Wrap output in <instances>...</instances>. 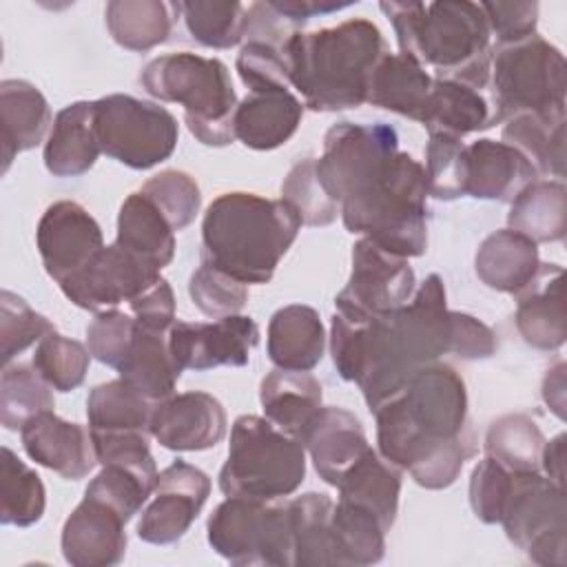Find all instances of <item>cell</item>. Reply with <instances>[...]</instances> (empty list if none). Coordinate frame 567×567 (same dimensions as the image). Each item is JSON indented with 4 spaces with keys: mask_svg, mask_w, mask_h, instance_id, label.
<instances>
[{
    "mask_svg": "<svg viewBox=\"0 0 567 567\" xmlns=\"http://www.w3.org/2000/svg\"><path fill=\"white\" fill-rule=\"evenodd\" d=\"M317 175L339 204L348 233L401 257L427 248V177L421 162L399 151L390 124H332L323 135Z\"/></svg>",
    "mask_w": 567,
    "mask_h": 567,
    "instance_id": "cell-1",
    "label": "cell"
},
{
    "mask_svg": "<svg viewBox=\"0 0 567 567\" xmlns=\"http://www.w3.org/2000/svg\"><path fill=\"white\" fill-rule=\"evenodd\" d=\"M454 310L447 308L443 279L432 272L401 308L374 317L350 319L339 312L330 321V354L343 381L361 388L374 412L403 390L410 377L452 354Z\"/></svg>",
    "mask_w": 567,
    "mask_h": 567,
    "instance_id": "cell-2",
    "label": "cell"
},
{
    "mask_svg": "<svg viewBox=\"0 0 567 567\" xmlns=\"http://www.w3.org/2000/svg\"><path fill=\"white\" fill-rule=\"evenodd\" d=\"M372 414L379 454L425 489L450 487L476 452L467 388L450 363L423 365Z\"/></svg>",
    "mask_w": 567,
    "mask_h": 567,
    "instance_id": "cell-3",
    "label": "cell"
},
{
    "mask_svg": "<svg viewBox=\"0 0 567 567\" xmlns=\"http://www.w3.org/2000/svg\"><path fill=\"white\" fill-rule=\"evenodd\" d=\"M388 53L379 27L352 18L319 31H297L281 47L288 82L310 111H346L365 104L374 66Z\"/></svg>",
    "mask_w": 567,
    "mask_h": 567,
    "instance_id": "cell-4",
    "label": "cell"
},
{
    "mask_svg": "<svg viewBox=\"0 0 567 567\" xmlns=\"http://www.w3.org/2000/svg\"><path fill=\"white\" fill-rule=\"evenodd\" d=\"M390 18L399 53L414 58L434 78L461 82L476 91L489 86V27L476 2H381Z\"/></svg>",
    "mask_w": 567,
    "mask_h": 567,
    "instance_id": "cell-5",
    "label": "cell"
},
{
    "mask_svg": "<svg viewBox=\"0 0 567 567\" xmlns=\"http://www.w3.org/2000/svg\"><path fill=\"white\" fill-rule=\"evenodd\" d=\"M299 228L301 219L281 197L224 193L204 213L202 259L246 286L268 284Z\"/></svg>",
    "mask_w": 567,
    "mask_h": 567,
    "instance_id": "cell-6",
    "label": "cell"
},
{
    "mask_svg": "<svg viewBox=\"0 0 567 567\" xmlns=\"http://www.w3.org/2000/svg\"><path fill=\"white\" fill-rule=\"evenodd\" d=\"M140 84L162 102L182 104L184 122L197 142L226 146L235 140L237 93L221 60L190 51L164 53L144 64Z\"/></svg>",
    "mask_w": 567,
    "mask_h": 567,
    "instance_id": "cell-7",
    "label": "cell"
},
{
    "mask_svg": "<svg viewBox=\"0 0 567 567\" xmlns=\"http://www.w3.org/2000/svg\"><path fill=\"white\" fill-rule=\"evenodd\" d=\"M306 478V447L281 432L266 416L235 419L228 458L219 470V489L226 496L277 501L299 489Z\"/></svg>",
    "mask_w": 567,
    "mask_h": 567,
    "instance_id": "cell-8",
    "label": "cell"
},
{
    "mask_svg": "<svg viewBox=\"0 0 567 567\" xmlns=\"http://www.w3.org/2000/svg\"><path fill=\"white\" fill-rule=\"evenodd\" d=\"M565 55L540 35L492 51L494 124L523 113L565 115Z\"/></svg>",
    "mask_w": 567,
    "mask_h": 567,
    "instance_id": "cell-9",
    "label": "cell"
},
{
    "mask_svg": "<svg viewBox=\"0 0 567 567\" xmlns=\"http://www.w3.org/2000/svg\"><path fill=\"white\" fill-rule=\"evenodd\" d=\"M206 534L208 545L233 565H295L288 503L228 496L213 509Z\"/></svg>",
    "mask_w": 567,
    "mask_h": 567,
    "instance_id": "cell-10",
    "label": "cell"
},
{
    "mask_svg": "<svg viewBox=\"0 0 567 567\" xmlns=\"http://www.w3.org/2000/svg\"><path fill=\"white\" fill-rule=\"evenodd\" d=\"M93 124L102 153L135 171L168 159L179 140V126L171 111L124 93L93 100Z\"/></svg>",
    "mask_w": 567,
    "mask_h": 567,
    "instance_id": "cell-11",
    "label": "cell"
},
{
    "mask_svg": "<svg viewBox=\"0 0 567 567\" xmlns=\"http://www.w3.org/2000/svg\"><path fill=\"white\" fill-rule=\"evenodd\" d=\"M501 523L507 538L536 565L565 567L567 503L563 485L543 472H512Z\"/></svg>",
    "mask_w": 567,
    "mask_h": 567,
    "instance_id": "cell-12",
    "label": "cell"
},
{
    "mask_svg": "<svg viewBox=\"0 0 567 567\" xmlns=\"http://www.w3.org/2000/svg\"><path fill=\"white\" fill-rule=\"evenodd\" d=\"M414 270L408 257L390 252L368 237L352 246L348 284L334 297L337 312L350 319L383 317L414 295Z\"/></svg>",
    "mask_w": 567,
    "mask_h": 567,
    "instance_id": "cell-13",
    "label": "cell"
},
{
    "mask_svg": "<svg viewBox=\"0 0 567 567\" xmlns=\"http://www.w3.org/2000/svg\"><path fill=\"white\" fill-rule=\"evenodd\" d=\"M159 270L146 266L117 244L104 246L82 270L60 284L64 297L82 310L104 312L131 303L159 279Z\"/></svg>",
    "mask_w": 567,
    "mask_h": 567,
    "instance_id": "cell-14",
    "label": "cell"
},
{
    "mask_svg": "<svg viewBox=\"0 0 567 567\" xmlns=\"http://www.w3.org/2000/svg\"><path fill=\"white\" fill-rule=\"evenodd\" d=\"M210 494V478L199 467L177 458L157 474L153 501L142 509L137 536L151 545L177 543L199 516Z\"/></svg>",
    "mask_w": 567,
    "mask_h": 567,
    "instance_id": "cell-15",
    "label": "cell"
},
{
    "mask_svg": "<svg viewBox=\"0 0 567 567\" xmlns=\"http://www.w3.org/2000/svg\"><path fill=\"white\" fill-rule=\"evenodd\" d=\"M259 343V328L246 315H228L215 321H173L168 348L182 370H213L217 365L241 368Z\"/></svg>",
    "mask_w": 567,
    "mask_h": 567,
    "instance_id": "cell-16",
    "label": "cell"
},
{
    "mask_svg": "<svg viewBox=\"0 0 567 567\" xmlns=\"http://www.w3.org/2000/svg\"><path fill=\"white\" fill-rule=\"evenodd\" d=\"M35 246L47 275L60 286L104 248V237L84 206L60 199L42 213L35 228Z\"/></svg>",
    "mask_w": 567,
    "mask_h": 567,
    "instance_id": "cell-17",
    "label": "cell"
},
{
    "mask_svg": "<svg viewBox=\"0 0 567 567\" xmlns=\"http://www.w3.org/2000/svg\"><path fill=\"white\" fill-rule=\"evenodd\" d=\"M128 518L106 501L84 494L62 525V556L73 567H111L126 554Z\"/></svg>",
    "mask_w": 567,
    "mask_h": 567,
    "instance_id": "cell-18",
    "label": "cell"
},
{
    "mask_svg": "<svg viewBox=\"0 0 567 567\" xmlns=\"http://www.w3.org/2000/svg\"><path fill=\"white\" fill-rule=\"evenodd\" d=\"M226 410L208 392L190 390L155 403L151 436L173 452L210 450L226 436Z\"/></svg>",
    "mask_w": 567,
    "mask_h": 567,
    "instance_id": "cell-19",
    "label": "cell"
},
{
    "mask_svg": "<svg viewBox=\"0 0 567 567\" xmlns=\"http://www.w3.org/2000/svg\"><path fill=\"white\" fill-rule=\"evenodd\" d=\"M20 439L31 461L66 481H80L97 465L91 432L80 423L60 419L53 410L31 416L22 425Z\"/></svg>",
    "mask_w": 567,
    "mask_h": 567,
    "instance_id": "cell-20",
    "label": "cell"
},
{
    "mask_svg": "<svg viewBox=\"0 0 567 567\" xmlns=\"http://www.w3.org/2000/svg\"><path fill=\"white\" fill-rule=\"evenodd\" d=\"M301 445L328 485L337 487L346 472L370 450L361 421L343 408H321L301 434Z\"/></svg>",
    "mask_w": 567,
    "mask_h": 567,
    "instance_id": "cell-21",
    "label": "cell"
},
{
    "mask_svg": "<svg viewBox=\"0 0 567 567\" xmlns=\"http://www.w3.org/2000/svg\"><path fill=\"white\" fill-rule=\"evenodd\" d=\"M563 268L543 264L534 279L516 292L514 323L523 341L536 350L554 352L565 343L567 315L563 295Z\"/></svg>",
    "mask_w": 567,
    "mask_h": 567,
    "instance_id": "cell-22",
    "label": "cell"
},
{
    "mask_svg": "<svg viewBox=\"0 0 567 567\" xmlns=\"http://www.w3.org/2000/svg\"><path fill=\"white\" fill-rule=\"evenodd\" d=\"M538 171L514 146L481 137L465 144V195L476 199L512 202Z\"/></svg>",
    "mask_w": 567,
    "mask_h": 567,
    "instance_id": "cell-23",
    "label": "cell"
},
{
    "mask_svg": "<svg viewBox=\"0 0 567 567\" xmlns=\"http://www.w3.org/2000/svg\"><path fill=\"white\" fill-rule=\"evenodd\" d=\"M303 102L290 89L248 91L233 115L235 140L252 151H272L299 128Z\"/></svg>",
    "mask_w": 567,
    "mask_h": 567,
    "instance_id": "cell-24",
    "label": "cell"
},
{
    "mask_svg": "<svg viewBox=\"0 0 567 567\" xmlns=\"http://www.w3.org/2000/svg\"><path fill=\"white\" fill-rule=\"evenodd\" d=\"M0 126H2V173L9 171L18 153L35 148L49 126L51 109L40 89L27 80L0 82Z\"/></svg>",
    "mask_w": 567,
    "mask_h": 567,
    "instance_id": "cell-25",
    "label": "cell"
},
{
    "mask_svg": "<svg viewBox=\"0 0 567 567\" xmlns=\"http://www.w3.org/2000/svg\"><path fill=\"white\" fill-rule=\"evenodd\" d=\"M326 350V330L315 308L290 303L279 308L268 323V359L275 368L310 372Z\"/></svg>",
    "mask_w": 567,
    "mask_h": 567,
    "instance_id": "cell-26",
    "label": "cell"
},
{
    "mask_svg": "<svg viewBox=\"0 0 567 567\" xmlns=\"http://www.w3.org/2000/svg\"><path fill=\"white\" fill-rule=\"evenodd\" d=\"M102 153L93 124V102L80 100L64 106L44 142V166L55 177H78L93 168Z\"/></svg>",
    "mask_w": 567,
    "mask_h": 567,
    "instance_id": "cell-27",
    "label": "cell"
},
{
    "mask_svg": "<svg viewBox=\"0 0 567 567\" xmlns=\"http://www.w3.org/2000/svg\"><path fill=\"white\" fill-rule=\"evenodd\" d=\"M538 244L529 237L501 228L487 235L474 257L476 277L492 290L516 295L538 272Z\"/></svg>",
    "mask_w": 567,
    "mask_h": 567,
    "instance_id": "cell-28",
    "label": "cell"
},
{
    "mask_svg": "<svg viewBox=\"0 0 567 567\" xmlns=\"http://www.w3.org/2000/svg\"><path fill=\"white\" fill-rule=\"evenodd\" d=\"M321 399L323 388L310 372L275 368L259 385L264 416L295 439H301L310 419L323 408Z\"/></svg>",
    "mask_w": 567,
    "mask_h": 567,
    "instance_id": "cell-29",
    "label": "cell"
},
{
    "mask_svg": "<svg viewBox=\"0 0 567 567\" xmlns=\"http://www.w3.org/2000/svg\"><path fill=\"white\" fill-rule=\"evenodd\" d=\"M115 244L146 266L162 270L173 261L175 230L162 210L142 190H135L120 206Z\"/></svg>",
    "mask_w": 567,
    "mask_h": 567,
    "instance_id": "cell-30",
    "label": "cell"
},
{
    "mask_svg": "<svg viewBox=\"0 0 567 567\" xmlns=\"http://www.w3.org/2000/svg\"><path fill=\"white\" fill-rule=\"evenodd\" d=\"M432 82L434 75L414 58L388 51L372 71L365 102L421 122Z\"/></svg>",
    "mask_w": 567,
    "mask_h": 567,
    "instance_id": "cell-31",
    "label": "cell"
},
{
    "mask_svg": "<svg viewBox=\"0 0 567 567\" xmlns=\"http://www.w3.org/2000/svg\"><path fill=\"white\" fill-rule=\"evenodd\" d=\"M184 370L177 365L168 348V332L135 326L133 341L122 359L117 374L153 403L168 399Z\"/></svg>",
    "mask_w": 567,
    "mask_h": 567,
    "instance_id": "cell-32",
    "label": "cell"
},
{
    "mask_svg": "<svg viewBox=\"0 0 567 567\" xmlns=\"http://www.w3.org/2000/svg\"><path fill=\"white\" fill-rule=\"evenodd\" d=\"M421 124L427 133H445L463 140L470 133L489 128L494 124V113L481 91L461 82L434 78Z\"/></svg>",
    "mask_w": 567,
    "mask_h": 567,
    "instance_id": "cell-33",
    "label": "cell"
},
{
    "mask_svg": "<svg viewBox=\"0 0 567 567\" xmlns=\"http://www.w3.org/2000/svg\"><path fill=\"white\" fill-rule=\"evenodd\" d=\"M179 16V2L111 0L104 18L111 38L126 51H151L164 44Z\"/></svg>",
    "mask_w": 567,
    "mask_h": 567,
    "instance_id": "cell-34",
    "label": "cell"
},
{
    "mask_svg": "<svg viewBox=\"0 0 567 567\" xmlns=\"http://www.w3.org/2000/svg\"><path fill=\"white\" fill-rule=\"evenodd\" d=\"M507 228L534 244L560 241L567 233V188L560 179H536L512 202Z\"/></svg>",
    "mask_w": 567,
    "mask_h": 567,
    "instance_id": "cell-35",
    "label": "cell"
},
{
    "mask_svg": "<svg viewBox=\"0 0 567 567\" xmlns=\"http://www.w3.org/2000/svg\"><path fill=\"white\" fill-rule=\"evenodd\" d=\"M339 498L370 509L385 529L394 525L399 512L401 474L377 450H368L337 485Z\"/></svg>",
    "mask_w": 567,
    "mask_h": 567,
    "instance_id": "cell-36",
    "label": "cell"
},
{
    "mask_svg": "<svg viewBox=\"0 0 567 567\" xmlns=\"http://www.w3.org/2000/svg\"><path fill=\"white\" fill-rule=\"evenodd\" d=\"M155 403L124 379L95 385L86 399L91 434L140 432L151 436V414Z\"/></svg>",
    "mask_w": 567,
    "mask_h": 567,
    "instance_id": "cell-37",
    "label": "cell"
},
{
    "mask_svg": "<svg viewBox=\"0 0 567 567\" xmlns=\"http://www.w3.org/2000/svg\"><path fill=\"white\" fill-rule=\"evenodd\" d=\"M332 498L308 492L288 501L292 527V558L297 567L337 565L332 540Z\"/></svg>",
    "mask_w": 567,
    "mask_h": 567,
    "instance_id": "cell-38",
    "label": "cell"
},
{
    "mask_svg": "<svg viewBox=\"0 0 567 567\" xmlns=\"http://www.w3.org/2000/svg\"><path fill=\"white\" fill-rule=\"evenodd\" d=\"M503 142L518 148L538 173L565 177V115H514L503 126Z\"/></svg>",
    "mask_w": 567,
    "mask_h": 567,
    "instance_id": "cell-39",
    "label": "cell"
},
{
    "mask_svg": "<svg viewBox=\"0 0 567 567\" xmlns=\"http://www.w3.org/2000/svg\"><path fill=\"white\" fill-rule=\"evenodd\" d=\"M385 527L365 507L337 501L332 507V540L337 565H374L385 554Z\"/></svg>",
    "mask_w": 567,
    "mask_h": 567,
    "instance_id": "cell-40",
    "label": "cell"
},
{
    "mask_svg": "<svg viewBox=\"0 0 567 567\" xmlns=\"http://www.w3.org/2000/svg\"><path fill=\"white\" fill-rule=\"evenodd\" d=\"M47 507L44 483L11 447H2L0 456V520L2 525L31 527Z\"/></svg>",
    "mask_w": 567,
    "mask_h": 567,
    "instance_id": "cell-41",
    "label": "cell"
},
{
    "mask_svg": "<svg viewBox=\"0 0 567 567\" xmlns=\"http://www.w3.org/2000/svg\"><path fill=\"white\" fill-rule=\"evenodd\" d=\"M543 445L538 423L523 412L498 416L485 434V454L509 472H540Z\"/></svg>",
    "mask_w": 567,
    "mask_h": 567,
    "instance_id": "cell-42",
    "label": "cell"
},
{
    "mask_svg": "<svg viewBox=\"0 0 567 567\" xmlns=\"http://www.w3.org/2000/svg\"><path fill=\"white\" fill-rule=\"evenodd\" d=\"M53 388L40 377L33 363H9L0 377V421L7 430H22V425L44 412L53 410Z\"/></svg>",
    "mask_w": 567,
    "mask_h": 567,
    "instance_id": "cell-43",
    "label": "cell"
},
{
    "mask_svg": "<svg viewBox=\"0 0 567 567\" xmlns=\"http://www.w3.org/2000/svg\"><path fill=\"white\" fill-rule=\"evenodd\" d=\"M179 13L195 42L208 49H230L246 35V13L241 2L188 0L179 2Z\"/></svg>",
    "mask_w": 567,
    "mask_h": 567,
    "instance_id": "cell-44",
    "label": "cell"
},
{
    "mask_svg": "<svg viewBox=\"0 0 567 567\" xmlns=\"http://www.w3.org/2000/svg\"><path fill=\"white\" fill-rule=\"evenodd\" d=\"M31 363L53 390L71 392L84 383L91 352L84 343L51 330L38 341Z\"/></svg>",
    "mask_w": 567,
    "mask_h": 567,
    "instance_id": "cell-45",
    "label": "cell"
},
{
    "mask_svg": "<svg viewBox=\"0 0 567 567\" xmlns=\"http://www.w3.org/2000/svg\"><path fill=\"white\" fill-rule=\"evenodd\" d=\"M281 199L292 206L301 226H328L339 215V204L319 182L317 157H303L288 171L281 182Z\"/></svg>",
    "mask_w": 567,
    "mask_h": 567,
    "instance_id": "cell-46",
    "label": "cell"
},
{
    "mask_svg": "<svg viewBox=\"0 0 567 567\" xmlns=\"http://www.w3.org/2000/svg\"><path fill=\"white\" fill-rule=\"evenodd\" d=\"M423 168L430 197L452 202L465 195V144L461 137L430 133Z\"/></svg>",
    "mask_w": 567,
    "mask_h": 567,
    "instance_id": "cell-47",
    "label": "cell"
},
{
    "mask_svg": "<svg viewBox=\"0 0 567 567\" xmlns=\"http://www.w3.org/2000/svg\"><path fill=\"white\" fill-rule=\"evenodd\" d=\"M168 219L173 230H184L199 213L202 190L184 171H162L146 179L140 188Z\"/></svg>",
    "mask_w": 567,
    "mask_h": 567,
    "instance_id": "cell-48",
    "label": "cell"
},
{
    "mask_svg": "<svg viewBox=\"0 0 567 567\" xmlns=\"http://www.w3.org/2000/svg\"><path fill=\"white\" fill-rule=\"evenodd\" d=\"M55 326L35 312L20 295L11 290L0 292V354L2 365H9L20 352L38 343Z\"/></svg>",
    "mask_w": 567,
    "mask_h": 567,
    "instance_id": "cell-49",
    "label": "cell"
},
{
    "mask_svg": "<svg viewBox=\"0 0 567 567\" xmlns=\"http://www.w3.org/2000/svg\"><path fill=\"white\" fill-rule=\"evenodd\" d=\"M188 295L206 317L219 319L228 315H239V310L248 301V286L219 270L210 261L202 259L199 268L190 275Z\"/></svg>",
    "mask_w": 567,
    "mask_h": 567,
    "instance_id": "cell-50",
    "label": "cell"
},
{
    "mask_svg": "<svg viewBox=\"0 0 567 567\" xmlns=\"http://www.w3.org/2000/svg\"><path fill=\"white\" fill-rule=\"evenodd\" d=\"M135 317L124 310H104L86 328V348L93 359L109 368H120L122 359L128 352V346L135 334Z\"/></svg>",
    "mask_w": 567,
    "mask_h": 567,
    "instance_id": "cell-51",
    "label": "cell"
},
{
    "mask_svg": "<svg viewBox=\"0 0 567 567\" xmlns=\"http://www.w3.org/2000/svg\"><path fill=\"white\" fill-rule=\"evenodd\" d=\"M509 485L512 472L492 456H485L474 465L470 474V505L481 523H501Z\"/></svg>",
    "mask_w": 567,
    "mask_h": 567,
    "instance_id": "cell-52",
    "label": "cell"
},
{
    "mask_svg": "<svg viewBox=\"0 0 567 567\" xmlns=\"http://www.w3.org/2000/svg\"><path fill=\"white\" fill-rule=\"evenodd\" d=\"M235 69L248 91L261 89H288V69L281 49L266 42L248 40L237 53Z\"/></svg>",
    "mask_w": 567,
    "mask_h": 567,
    "instance_id": "cell-53",
    "label": "cell"
},
{
    "mask_svg": "<svg viewBox=\"0 0 567 567\" xmlns=\"http://www.w3.org/2000/svg\"><path fill=\"white\" fill-rule=\"evenodd\" d=\"M478 7L487 20L489 35L494 33L498 47L516 44L536 35L538 2H481Z\"/></svg>",
    "mask_w": 567,
    "mask_h": 567,
    "instance_id": "cell-54",
    "label": "cell"
},
{
    "mask_svg": "<svg viewBox=\"0 0 567 567\" xmlns=\"http://www.w3.org/2000/svg\"><path fill=\"white\" fill-rule=\"evenodd\" d=\"M496 334L489 326L467 312L454 310L452 354L458 359H489L496 352Z\"/></svg>",
    "mask_w": 567,
    "mask_h": 567,
    "instance_id": "cell-55",
    "label": "cell"
},
{
    "mask_svg": "<svg viewBox=\"0 0 567 567\" xmlns=\"http://www.w3.org/2000/svg\"><path fill=\"white\" fill-rule=\"evenodd\" d=\"M128 306L135 321L151 330L166 332L175 321V295L164 277H159L153 286H148Z\"/></svg>",
    "mask_w": 567,
    "mask_h": 567,
    "instance_id": "cell-56",
    "label": "cell"
},
{
    "mask_svg": "<svg viewBox=\"0 0 567 567\" xmlns=\"http://www.w3.org/2000/svg\"><path fill=\"white\" fill-rule=\"evenodd\" d=\"M270 4L295 27H303V22H308L312 16H326L352 7V2L337 0H270Z\"/></svg>",
    "mask_w": 567,
    "mask_h": 567,
    "instance_id": "cell-57",
    "label": "cell"
},
{
    "mask_svg": "<svg viewBox=\"0 0 567 567\" xmlns=\"http://www.w3.org/2000/svg\"><path fill=\"white\" fill-rule=\"evenodd\" d=\"M565 361L558 359L545 374L543 379V401L547 408L563 421L565 419V408H567V392H565Z\"/></svg>",
    "mask_w": 567,
    "mask_h": 567,
    "instance_id": "cell-58",
    "label": "cell"
},
{
    "mask_svg": "<svg viewBox=\"0 0 567 567\" xmlns=\"http://www.w3.org/2000/svg\"><path fill=\"white\" fill-rule=\"evenodd\" d=\"M540 472L565 487V434H556L551 441H545L540 452Z\"/></svg>",
    "mask_w": 567,
    "mask_h": 567,
    "instance_id": "cell-59",
    "label": "cell"
}]
</instances>
